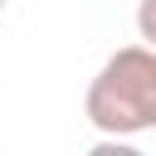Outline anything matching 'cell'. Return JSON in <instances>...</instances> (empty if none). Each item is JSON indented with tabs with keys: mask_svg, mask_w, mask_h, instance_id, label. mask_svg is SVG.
<instances>
[{
	"mask_svg": "<svg viewBox=\"0 0 156 156\" xmlns=\"http://www.w3.org/2000/svg\"><path fill=\"white\" fill-rule=\"evenodd\" d=\"M83 117L102 136H141L156 132V54L146 44H127L102 58L88 83Z\"/></svg>",
	"mask_w": 156,
	"mask_h": 156,
	"instance_id": "cell-1",
	"label": "cell"
},
{
	"mask_svg": "<svg viewBox=\"0 0 156 156\" xmlns=\"http://www.w3.org/2000/svg\"><path fill=\"white\" fill-rule=\"evenodd\" d=\"M136 39L156 54V0H141L136 5Z\"/></svg>",
	"mask_w": 156,
	"mask_h": 156,
	"instance_id": "cell-2",
	"label": "cell"
},
{
	"mask_svg": "<svg viewBox=\"0 0 156 156\" xmlns=\"http://www.w3.org/2000/svg\"><path fill=\"white\" fill-rule=\"evenodd\" d=\"M88 156H141L132 141H122V136H98L93 146H88Z\"/></svg>",
	"mask_w": 156,
	"mask_h": 156,
	"instance_id": "cell-3",
	"label": "cell"
},
{
	"mask_svg": "<svg viewBox=\"0 0 156 156\" xmlns=\"http://www.w3.org/2000/svg\"><path fill=\"white\" fill-rule=\"evenodd\" d=\"M5 5H10V0H0V10H5Z\"/></svg>",
	"mask_w": 156,
	"mask_h": 156,
	"instance_id": "cell-4",
	"label": "cell"
}]
</instances>
